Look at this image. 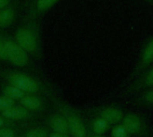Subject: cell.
I'll list each match as a JSON object with an SVG mask.
<instances>
[{"mask_svg":"<svg viewBox=\"0 0 153 137\" xmlns=\"http://www.w3.org/2000/svg\"><path fill=\"white\" fill-rule=\"evenodd\" d=\"M33 122H28V123H17L14 121H12L10 119H7L5 118H4L3 116L0 115V128L3 127H16V128H22V127H25L28 125L31 124Z\"/></svg>","mask_w":153,"mask_h":137,"instance_id":"cell-19","label":"cell"},{"mask_svg":"<svg viewBox=\"0 0 153 137\" xmlns=\"http://www.w3.org/2000/svg\"><path fill=\"white\" fill-rule=\"evenodd\" d=\"M110 137H134L126 128L120 123L115 126H112L110 130Z\"/></svg>","mask_w":153,"mask_h":137,"instance_id":"cell-18","label":"cell"},{"mask_svg":"<svg viewBox=\"0 0 153 137\" xmlns=\"http://www.w3.org/2000/svg\"><path fill=\"white\" fill-rule=\"evenodd\" d=\"M121 124L134 137H153V126L145 113L126 111Z\"/></svg>","mask_w":153,"mask_h":137,"instance_id":"cell-5","label":"cell"},{"mask_svg":"<svg viewBox=\"0 0 153 137\" xmlns=\"http://www.w3.org/2000/svg\"><path fill=\"white\" fill-rule=\"evenodd\" d=\"M60 0H36L29 13L39 18L40 15L46 13L48 10H50Z\"/></svg>","mask_w":153,"mask_h":137,"instance_id":"cell-15","label":"cell"},{"mask_svg":"<svg viewBox=\"0 0 153 137\" xmlns=\"http://www.w3.org/2000/svg\"><path fill=\"white\" fill-rule=\"evenodd\" d=\"M50 130L47 126H35L24 131L23 137H48Z\"/></svg>","mask_w":153,"mask_h":137,"instance_id":"cell-17","label":"cell"},{"mask_svg":"<svg viewBox=\"0 0 153 137\" xmlns=\"http://www.w3.org/2000/svg\"><path fill=\"white\" fill-rule=\"evenodd\" d=\"M129 103L138 109H153V87L146 89L129 100Z\"/></svg>","mask_w":153,"mask_h":137,"instance_id":"cell-13","label":"cell"},{"mask_svg":"<svg viewBox=\"0 0 153 137\" xmlns=\"http://www.w3.org/2000/svg\"><path fill=\"white\" fill-rule=\"evenodd\" d=\"M18 103L38 115L46 113L49 108V103L47 97L36 93H26L18 101Z\"/></svg>","mask_w":153,"mask_h":137,"instance_id":"cell-9","label":"cell"},{"mask_svg":"<svg viewBox=\"0 0 153 137\" xmlns=\"http://www.w3.org/2000/svg\"><path fill=\"white\" fill-rule=\"evenodd\" d=\"M0 40L6 54L7 63L19 68L33 70L30 56L18 44L14 37L4 31V30H0Z\"/></svg>","mask_w":153,"mask_h":137,"instance_id":"cell-4","label":"cell"},{"mask_svg":"<svg viewBox=\"0 0 153 137\" xmlns=\"http://www.w3.org/2000/svg\"><path fill=\"white\" fill-rule=\"evenodd\" d=\"M152 87H153V65L143 71L130 83L125 85L117 97L122 99L131 98L137 93Z\"/></svg>","mask_w":153,"mask_h":137,"instance_id":"cell-7","label":"cell"},{"mask_svg":"<svg viewBox=\"0 0 153 137\" xmlns=\"http://www.w3.org/2000/svg\"><path fill=\"white\" fill-rule=\"evenodd\" d=\"M0 67H1V65H0Z\"/></svg>","mask_w":153,"mask_h":137,"instance_id":"cell-28","label":"cell"},{"mask_svg":"<svg viewBox=\"0 0 153 137\" xmlns=\"http://www.w3.org/2000/svg\"><path fill=\"white\" fill-rule=\"evenodd\" d=\"M50 101L53 109L56 111L61 113L66 119L69 126L71 136L87 137L88 131L84 120V116L82 110H79L66 101L59 99L57 96L52 98Z\"/></svg>","mask_w":153,"mask_h":137,"instance_id":"cell-3","label":"cell"},{"mask_svg":"<svg viewBox=\"0 0 153 137\" xmlns=\"http://www.w3.org/2000/svg\"><path fill=\"white\" fill-rule=\"evenodd\" d=\"M1 92L3 95H5L6 97L13 100L14 101H19L26 94L24 92H22L19 88L7 83L6 84H4L1 86Z\"/></svg>","mask_w":153,"mask_h":137,"instance_id":"cell-16","label":"cell"},{"mask_svg":"<svg viewBox=\"0 0 153 137\" xmlns=\"http://www.w3.org/2000/svg\"><path fill=\"white\" fill-rule=\"evenodd\" d=\"M13 37L30 57L37 60L43 57L41 30L38 17L28 13L17 27Z\"/></svg>","mask_w":153,"mask_h":137,"instance_id":"cell-1","label":"cell"},{"mask_svg":"<svg viewBox=\"0 0 153 137\" xmlns=\"http://www.w3.org/2000/svg\"><path fill=\"white\" fill-rule=\"evenodd\" d=\"M153 65V34H152L143 44L136 64L130 73V74L126 78V80L121 83V87H124L128 83H130L134 78L139 75L143 71Z\"/></svg>","mask_w":153,"mask_h":137,"instance_id":"cell-8","label":"cell"},{"mask_svg":"<svg viewBox=\"0 0 153 137\" xmlns=\"http://www.w3.org/2000/svg\"><path fill=\"white\" fill-rule=\"evenodd\" d=\"M0 61L2 62H7V57H6V54L4 48V46L2 44V41L0 40Z\"/></svg>","mask_w":153,"mask_h":137,"instance_id":"cell-22","label":"cell"},{"mask_svg":"<svg viewBox=\"0 0 153 137\" xmlns=\"http://www.w3.org/2000/svg\"><path fill=\"white\" fill-rule=\"evenodd\" d=\"M143 1H144V2H146V3H148V4L153 5V0H143Z\"/></svg>","mask_w":153,"mask_h":137,"instance_id":"cell-26","label":"cell"},{"mask_svg":"<svg viewBox=\"0 0 153 137\" xmlns=\"http://www.w3.org/2000/svg\"><path fill=\"white\" fill-rule=\"evenodd\" d=\"M48 137H72L71 135H67V134H63V133H57V132H49Z\"/></svg>","mask_w":153,"mask_h":137,"instance_id":"cell-23","label":"cell"},{"mask_svg":"<svg viewBox=\"0 0 153 137\" xmlns=\"http://www.w3.org/2000/svg\"><path fill=\"white\" fill-rule=\"evenodd\" d=\"M45 125L52 132L70 135V129L66 119L61 113L56 110L55 112H52L46 117Z\"/></svg>","mask_w":153,"mask_h":137,"instance_id":"cell-12","label":"cell"},{"mask_svg":"<svg viewBox=\"0 0 153 137\" xmlns=\"http://www.w3.org/2000/svg\"><path fill=\"white\" fill-rule=\"evenodd\" d=\"M13 3V0H0V10L10 5Z\"/></svg>","mask_w":153,"mask_h":137,"instance_id":"cell-24","label":"cell"},{"mask_svg":"<svg viewBox=\"0 0 153 137\" xmlns=\"http://www.w3.org/2000/svg\"><path fill=\"white\" fill-rule=\"evenodd\" d=\"M15 104V101L5 95H0V114Z\"/></svg>","mask_w":153,"mask_h":137,"instance_id":"cell-20","label":"cell"},{"mask_svg":"<svg viewBox=\"0 0 153 137\" xmlns=\"http://www.w3.org/2000/svg\"><path fill=\"white\" fill-rule=\"evenodd\" d=\"M20 128L16 127H3L0 128V137H16L18 136Z\"/></svg>","mask_w":153,"mask_h":137,"instance_id":"cell-21","label":"cell"},{"mask_svg":"<svg viewBox=\"0 0 153 137\" xmlns=\"http://www.w3.org/2000/svg\"><path fill=\"white\" fill-rule=\"evenodd\" d=\"M18 14V4L12 3L0 10V30L9 28L15 21Z\"/></svg>","mask_w":153,"mask_h":137,"instance_id":"cell-14","label":"cell"},{"mask_svg":"<svg viewBox=\"0 0 153 137\" xmlns=\"http://www.w3.org/2000/svg\"><path fill=\"white\" fill-rule=\"evenodd\" d=\"M87 137H107L105 135H93V134H88Z\"/></svg>","mask_w":153,"mask_h":137,"instance_id":"cell-25","label":"cell"},{"mask_svg":"<svg viewBox=\"0 0 153 137\" xmlns=\"http://www.w3.org/2000/svg\"><path fill=\"white\" fill-rule=\"evenodd\" d=\"M84 116V120L87 127L88 134L93 135H106L108 132H110L112 125L108 123L102 118L97 116Z\"/></svg>","mask_w":153,"mask_h":137,"instance_id":"cell-11","label":"cell"},{"mask_svg":"<svg viewBox=\"0 0 153 137\" xmlns=\"http://www.w3.org/2000/svg\"><path fill=\"white\" fill-rule=\"evenodd\" d=\"M82 112L83 115L97 116L102 118L112 126L120 124L126 113L125 108L117 102L88 107L83 109Z\"/></svg>","mask_w":153,"mask_h":137,"instance_id":"cell-6","label":"cell"},{"mask_svg":"<svg viewBox=\"0 0 153 137\" xmlns=\"http://www.w3.org/2000/svg\"><path fill=\"white\" fill-rule=\"evenodd\" d=\"M0 78L25 93L40 94L49 100L56 97L55 90L50 85L30 74L15 69H0Z\"/></svg>","mask_w":153,"mask_h":137,"instance_id":"cell-2","label":"cell"},{"mask_svg":"<svg viewBox=\"0 0 153 137\" xmlns=\"http://www.w3.org/2000/svg\"><path fill=\"white\" fill-rule=\"evenodd\" d=\"M16 137H23V136H16Z\"/></svg>","mask_w":153,"mask_h":137,"instance_id":"cell-27","label":"cell"},{"mask_svg":"<svg viewBox=\"0 0 153 137\" xmlns=\"http://www.w3.org/2000/svg\"><path fill=\"white\" fill-rule=\"evenodd\" d=\"M4 118L10 119L12 121L17 122V123H28V122H34L37 120L40 115L35 114L26 108H24L22 105H16L14 104L8 109L4 110L0 114Z\"/></svg>","mask_w":153,"mask_h":137,"instance_id":"cell-10","label":"cell"}]
</instances>
